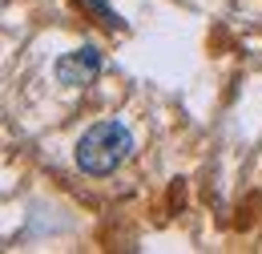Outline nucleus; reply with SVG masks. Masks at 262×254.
<instances>
[{"instance_id":"nucleus-1","label":"nucleus","mask_w":262,"mask_h":254,"mask_svg":"<svg viewBox=\"0 0 262 254\" xmlns=\"http://www.w3.org/2000/svg\"><path fill=\"white\" fill-rule=\"evenodd\" d=\"M133 154V133L121 121H97L93 129H85V137L77 141V165L93 178L113 174L121 161Z\"/></svg>"},{"instance_id":"nucleus-2","label":"nucleus","mask_w":262,"mask_h":254,"mask_svg":"<svg viewBox=\"0 0 262 254\" xmlns=\"http://www.w3.org/2000/svg\"><path fill=\"white\" fill-rule=\"evenodd\" d=\"M53 73H57V81L69 85V89H81V85H93L101 73V53L93 45H85V49H73L65 53L61 61L53 65Z\"/></svg>"},{"instance_id":"nucleus-3","label":"nucleus","mask_w":262,"mask_h":254,"mask_svg":"<svg viewBox=\"0 0 262 254\" xmlns=\"http://www.w3.org/2000/svg\"><path fill=\"white\" fill-rule=\"evenodd\" d=\"M77 4H81V8H89V12L97 16L105 29H121V16H117V12H113V8L105 4V0H77Z\"/></svg>"}]
</instances>
